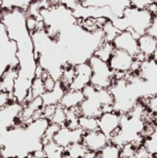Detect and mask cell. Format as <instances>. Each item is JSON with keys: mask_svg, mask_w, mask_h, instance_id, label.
<instances>
[{"mask_svg": "<svg viewBox=\"0 0 157 158\" xmlns=\"http://www.w3.org/2000/svg\"><path fill=\"white\" fill-rule=\"evenodd\" d=\"M154 15L148 9H139L133 6H129L125 9L121 18L115 19L114 25L120 31H131L138 37L147 33Z\"/></svg>", "mask_w": 157, "mask_h": 158, "instance_id": "cell-1", "label": "cell"}, {"mask_svg": "<svg viewBox=\"0 0 157 158\" xmlns=\"http://www.w3.org/2000/svg\"><path fill=\"white\" fill-rule=\"evenodd\" d=\"M87 62L92 69V78L90 84L95 89H110L115 82L114 73L110 69L108 63L101 60L95 56H92Z\"/></svg>", "mask_w": 157, "mask_h": 158, "instance_id": "cell-2", "label": "cell"}, {"mask_svg": "<svg viewBox=\"0 0 157 158\" xmlns=\"http://www.w3.org/2000/svg\"><path fill=\"white\" fill-rule=\"evenodd\" d=\"M122 115L115 110L104 112L98 118V130L106 135L109 140L120 130Z\"/></svg>", "mask_w": 157, "mask_h": 158, "instance_id": "cell-3", "label": "cell"}, {"mask_svg": "<svg viewBox=\"0 0 157 158\" xmlns=\"http://www.w3.org/2000/svg\"><path fill=\"white\" fill-rule=\"evenodd\" d=\"M134 61V56H132L129 53L122 50L115 49L112 56L107 63L114 74L128 75L131 72Z\"/></svg>", "mask_w": 157, "mask_h": 158, "instance_id": "cell-4", "label": "cell"}, {"mask_svg": "<svg viewBox=\"0 0 157 158\" xmlns=\"http://www.w3.org/2000/svg\"><path fill=\"white\" fill-rule=\"evenodd\" d=\"M138 38L139 37L131 31L127 30L120 31L119 34L114 39L112 44L115 49L125 51L135 57L139 54Z\"/></svg>", "mask_w": 157, "mask_h": 158, "instance_id": "cell-5", "label": "cell"}, {"mask_svg": "<svg viewBox=\"0 0 157 158\" xmlns=\"http://www.w3.org/2000/svg\"><path fill=\"white\" fill-rule=\"evenodd\" d=\"M109 142V138L99 130L83 133L81 139V143L86 147L88 152L94 154L100 152Z\"/></svg>", "mask_w": 157, "mask_h": 158, "instance_id": "cell-6", "label": "cell"}, {"mask_svg": "<svg viewBox=\"0 0 157 158\" xmlns=\"http://www.w3.org/2000/svg\"><path fill=\"white\" fill-rule=\"evenodd\" d=\"M83 131L81 129H68V127H60L59 130L57 131L56 134L54 137V142L61 146L62 148H67L68 145L75 143H80L81 142L82 136H83Z\"/></svg>", "mask_w": 157, "mask_h": 158, "instance_id": "cell-7", "label": "cell"}, {"mask_svg": "<svg viewBox=\"0 0 157 158\" xmlns=\"http://www.w3.org/2000/svg\"><path fill=\"white\" fill-rule=\"evenodd\" d=\"M91 78L92 69L87 61L75 65V77L69 86V89L82 91L87 85L90 84Z\"/></svg>", "mask_w": 157, "mask_h": 158, "instance_id": "cell-8", "label": "cell"}, {"mask_svg": "<svg viewBox=\"0 0 157 158\" xmlns=\"http://www.w3.org/2000/svg\"><path fill=\"white\" fill-rule=\"evenodd\" d=\"M138 47L139 54L134 57L136 60L143 62L153 58L157 49V39L149 33H145L138 38Z\"/></svg>", "mask_w": 157, "mask_h": 158, "instance_id": "cell-9", "label": "cell"}, {"mask_svg": "<svg viewBox=\"0 0 157 158\" xmlns=\"http://www.w3.org/2000/svg\"><path fill=\"white\" fill-rule=\"evenodd\" d=\"M19 66H7L0 74V93L12 95L19 76Z\"/></svg>", "mask_w": 157, "mask_h": 158, "instance_id": "cell-10", "label": "cell"}, {"mask_svg": "<svg viewBox=\"0 0 157 158\" xmlns=\"http://www.w3.org/2000/svg\"><path fill=\"white\" fill-rule=\"evenodd\" d=\"M85 99V96L82 91H76V90H67L65 91L59 105L64 107L65 109H71L77 108L81 106V104Z\"/></svg>", "mask_w": 157, "mask_h": 158, "instance_id": "cell-11", "label": "cell"}, {"mask_svg": "<svg viewBox=\"0 0 157 158\" xmlns=\"http://www.w3.org/2000/svg\"><path fill=\"white\" fill-rule=\"evenodd\" d=\"M143 81L155 82L157 81V62L154 58H149L141 63L138 73Z\"/></svg>", "mask_w": 157, "mask_h": 158, "instance_id": "cell-12", "label": "cell"}, {"mask_svg": "<svg viewBox=\"0 0 157 158\" xmlns=\"http://www.w3.org/2000/svg\"><path fill=\"white\" fill-rule=\"evenodd\" d=\"M65 93V89L57 81L56 88L51 92H45L42 96L43 106L46 105H59V102Z\"/></svg>", "mask_w": 157, "mask_h": 158, "instance_id": "cell-13", "label": "cell"}, {"mask_svg": "<svg viewBox=\"0 0 157 158\" xmlns=\"http://www.w3.org/2000/svg\"><path fill=\"white\" fill-rule=\"evenodd\" d=\"M44 158H64L65 149L56 144L54 141L48 142L42 146Z\"/></svg>", "mask_w": 157, "mask_h": 158, "instance_id": "cell-14", "label": "cell"}, {"mask_svg": "<svg viewBox=\"0 0 157 158\" xmlns=\"http://www.w3.org/2000/svg\"><path fill=\"white\" fill-rule=\"evenodd\" d=\"M88 153L81 142L72 143L65 148V156L68 158H83Z\"/></svg>", "mask_w": 157, "mask_h": 158, "instance_id": "cell-15", "label": "cell"}, {"mask_svg": "<svg viewBox=\"0 0 157 158\" xmlns=\"http://www.w3.org/2000/svg\"><path fill=\"white\" fill-rule=\"evenodd\" d=\"M114 51H115V47L112 43L103 42L97 47V49L94 51L93 56H97L98 58H100L101 60H103L105 62H108V60L112 56Z\"/></svg>", "mask_w": 157, "mask_h": 158, "instance_id": "cell-16", "label": "cell"}, {"mask_svg": "<svg viewBox=\"0 0 157 158\" xmlns=\"http://www.w3.org/2000/svg\"><path fill=\"white\" fill-rule=\"evenodd\" d=\"M78 127L84 133L98 130V118L93 117L80 116L78 119Z\"/></svg>", "mask_w": 157, "mask_h": 158, "instance_id": "cell-17", "label": "cell"}, {"mask_svg": "<svg viewBox=\"0 0 157 158\" xmlns=\"http://www.w3.org/2000/svg\"><path fill=\"white\" fill-rule=\"evenodd\" d=\"M97 158H121L120 146L109 142L100 152L96 154Z\"/></svg>", "mask_w": 157, "mask_h": 158, "instance_id": "cell-18", "label": "cell"}, {"mask_svg": "<svg viewBox=\"0 0 157 158\" xmlns=\"http://www.w3.org/2000/svg\"><path fill=\"white\" fill-rule=\"evenodd\" d=\"M44 93H45V89L43 86V79L42 78H33L31 80L30 90H29V100L31 98L42 97L44 94Z\"/></svg>", "mask_w": 157, "mask_h": 158, "instance_id": "cell-19", "label": "cell"}, {"mask_svg": "<svg viewBox=\"0 0 157 158\" xmlns=\"http://www.w3.org/2000/svg\"><path fill=\"white\" fill-rule=\"evenodd\" d=\"M102 31L104 34V39L105 42H109L112 43L114 41V39L119 34L120 31L114 25L113 21L108 19L103 26L102 28Z\"/></svg>", "mask_w": 157, "mask_h": 158, "instance_id": "cell-20", "label": "cell"}, {"mask_svg": "<svg viewBox=\"0 0 157 158\" xmlns=\"http://www.w3.org/2000/svg\"><path fill=\"white\" fill-rule=\"evenodd\" d=\"M67 122V112L64 107H62L60 105L56 106V108L49 119V123L57 125L59 127H64Z\"/></svg>", "mask_w": 157, "mask_h": 158, "instance_id": "cell-21", "label": "cell"}, {"mask_svg": "<svg viewBox=\"0 0 157 158\" xmlns=\"http://www.w3.org/2000/svg\"><path fill=\"white\" fill-rule=\"evenodd\" d=\"M143 99L144 101L142 103L145 106L147 112L150 113L155 118V119L157 118V94H154Z\"/></svg>", "mask_w": 157, "mask_h": 158, "instance_id": "cell-22", "label": "cell"}, {"mask_svg": "<svg viewBox=\"0 0 157 158\" xmlns=\"http://www.w3.org/2000/svg\"><path fill=\"white\" fill-rule=\"evenodd\" d=\"M142 144L136 143H126L120 146V152H121V158H130L134 157L137 152V149Z\"/></svg>", "mask_w": 157, "mask_h": 158, "instance_id": "cell-23", "label": "cell"}, {"mask_svg": "<svg viewBox=\"0 0 157 158\" xmlns=\"http://www.w3.org/2000/svg\"><path fill=\"white\" fill-rule=\"evenodd\" d=\"M143 147L147 151V153L155 157L157 156V138L155 136H149L143 139Z\"/></svg>", "mask_w": 157, "mask_h": 158, "instance_id": "cell-24", "label": "cell"}, {"mask_svg": "<svg viewBox=\"0 0 157 158\" xmlns=\"http://www.w3.org/2000/svg\"><path fill=\"white\" fill-rule=\"evenodd\" d=\"M59 126L57 125H55V124H52V123H49L47 128L45 129L44 132H43V135L42 137V144L45 143H48V142H52L54 140V137L55 135L56 134L57 131L59 130Z\"/></svg>", "mask_w": 157, "mask_h": 158, "instance_id": "cell-25", "label": "cell"}, {"mask_svg": "<svg viewBox=\"0 0 157 158\" xmlns=\"http://www.w3.org/2000/svg\"><path fill=\"white\" fill-rule=\"evenodd\" d=\"M42 79L43 81V86H44L45 92H51L56 88V86L57 84V81L54 77H52L48 72H46V74Z\"/></svg>", "mask_w": 157, "mask_h": 158, "instance_id": "cell-26", "label": "cell"}, {"mask_svg": "<svg viewBox=\"0 0 157 158\" xmlns=\"http://www.w3.org/2000/svg\"><path fill=\"white\" fill-rule=\"evenodd\" d=\"M130 6L139 9H147L153 3L154 0H130Z\"/></svg>", "mask_w": 157, "mask_h": 158, "instance_id": "cell-27", "label": "cell"}, {"mask_svg": "<svg viewBox=\"0 0 157 158\" xmlns=\"http://www.w3.org/2000/svg\"><path fill=\"white\" fill-rule=\"evenodd\" d=\"M147 33H149L150 35L154 36L155 38L157 39V14L155 16H154L152 24H151V26H150Z\"/></svg>", "mask_w": 157, "mask_h": 158, "instance_id": "cell-28", "label": "cell"}, {"mask_svg": "<svg viewBox=\"0 0 157 158\" xmlns=\"http://www.w3.org/2000/svg\"><path fill=\"white\" fill-rule=\"evenodd\" d=\"M154 3H155V4L157 6V0H154Z\"/></svg>", "mask_w": 157, "mask_h": 158, "instance_id": "cell-29", "label": "cell"}, {"mask_svg": "<svg viewBox=\"0 0 157 158\" xmlns=\"http://www.w3.org/2000/svg\"><path fill=\"white\" fill-rule=\"evenodd\" d=\"M130 158H137V157H135V156H134V157H130Z\"/></svg>", "mask_w": 157, "mask_h": 158, "instance_id": "cell-30", "label": "cell"}, {"mask_svg": "<svg viewBox=\"0 0 157 158\" xmlns=\"http://www.w3.org/2000/svg\"><path fill=\"white\" fill-rule=\"evenodd\" d=\"M77 1H78V2H80V0H77Z\"/></svg>", "mask_w": 157, "mask_h": 158, "instance_id": "cell-31", "label": "cell"}, {"mask_svg": "<svg viewBox=\"0 0 157 158\" xmlns=\"http://www.w3.org/2000/svg\"><path fill=\"white\" fill-rule=\"evenodd\" d=\"M155 158H157V156H155Z\"/></svg>", "mask_w": 157, "mask_h": 158, "instance_id": "cell-32", "label": "cell"}, {"mask_svg": "<svg viewBox=\"0 0 157 158\" xmlns=\"http://www.w3.org/2000/svg\"></svg>", "mask_w": 157, "mask_h": 158, "instance_id": "cell-33", "label": "cell"}]
</instances>
